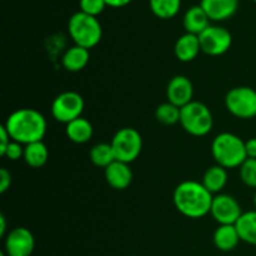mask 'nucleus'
I'll use <instances>...</instances> for the list:
<instances>
[{
  "label": "nucleus",
  "instance_id": "obj_1",
  "mask_svg": "<svg viewBox=\"0 0 256 256\" xmlns=\"http://www.w3.org/2000/svg\"><path fill=\"white\" fill-rule=\"evenodd\" d=\"M172 199L180 214L190 219H200L210 214L214 196L202 182L185 180L175 188Z\"/></svg>",
  "mask_w": 256,
  "mask_h": 256
},
{
  "label": "nucleus",
  "instance_id": "obj_2",
  "mask_svg": "<svg viewBox=\"0 0 256 256\" xmlns=\"http://www.w3.org/2000/svg\"><path fill=\"white\" fill-rule=\"evenodd\" d=\"M4 126L14 142L25 146L35 142H42L46 132V119L35 109H19L8 116Z\"/></svg>",
  "mask_w": 256,
  "mask_h": 256
},
{
  "label": "nucleus",
  "instance_id": "obj_3",
  "mask_svg": "<svg viewBox=\"0 0 256 256\" xmlns=\"http://www.w3.org/2000/svg\"><path fill=\"white\" fill-rule=\"evenodd\" d=\"M212 154L216 164L225 169L240 168L248 159L245 142L232 132H222L214 138Z\"/></svg>",
  "mask_w": 256,
  "mask_h": 256
},
{
  "label": "nucleus",
  "instance_id": "obj_4",
  "mask_svg": "<svg viewBox=\"0 0 256 256\" xmlns=\"http://www.w3.org/2000/svg\"><path fill=\"white\" fill-rule=\"evenodd\" d=\"M68 32L75 45L92 49L102 38V28L96 16H92L82 12H78L70 16Z\"/></svg>",
  "mask_w": 256,
  "mask_h": 256
},
{
  "label": "nucleus",
  "instance_id": "obj_5",
  "mask_svg": "<svg viewBox=\"0 0 256 256\" xmlns=\"http://www.w3.org/2000/svg\"><path fill=\"white\" fill-rule=\"evenodd\" d=\"M180 124L188 134L192 136H205L214 125V119L209 108L204 102L192 100L180 112Z\"/></svg>",
  "mask_w": 256,
  "mask_h": 256
},
{
  "label": "nucleus",
  "instance_id": "obj_6",
  "mask_svg": "<svg viewBox=\"0 0 256 256\" xmlns=\"http://www.w3.org/2000/svg\"><path fill=\"white\" fill-rule=\"evenodd\" d=\"M110 144L115 160L130 164L136 160L142 152V138L134 128H122L115 132Z\"/></svg>",
  "mask_w": 256,
  "mask_h": 256
},
{
  "label": "nucleus",
  "instance_id": "obj_7",
  "mask_svg": "<svg viewBox=\"0 0 256 256\" xmlns=\"http://www.w3.org/2000/svg\"><path fill=\"white\" fill-rule=\"evenodd\" d=\"M225 106L235 118L249 120L256 116V90L250 86H236L225 96Z\"/></svg>",
  "mask_w": 256,
  "mask_h": 256
},
{
  "label": "nucleus",
  "instance_id": "obj_8",
  "mask_svg": "<svg viewBox=\"0 0 256 256\" xmlns=\"http://www.w3.org/2000/svg\"><path fill=\"white\" fill-rule=\"evenodd\" d=\"M85 102L76 92H64L58 95L52 104V114L56 122L69 124L82 116Z\"/></svg>",
  "mask_w": 256,
  "mask_h": 256
},
{
  "label": "nucleus",
  "instance_id": "obj_9",
  "mask_svg": "<svg viewBox=\"0 0 256 256\" xmlns=\"http://www.w3.org/2000/svg\"><path fill=\"white\" fill-rule=\"evenodd\" d=\"M199 42L202 52L210 56H219L225 54L232 48V35L224 26L220 25H209L199 35Z\"/></svg>",
  "mask_w": 256,
  "mask_h": 256
},
{
  "label": "nucleus",
  "instance_id": "obj_10",
  "mask_svg": "<svg viewBox=\"0 0 256 256\" xmlns=\"http://www.w3.org/2000/svg\"><path fill=\"white\" fill-rule=\"evenodd\" d=\"M210 214L219 225H235L242 215V210L234 196L218 194L212 199Z\"/></svg>",
  "mask_w": 256,
  "mask_h": 256
},
{
  "label": "nucleus",
  "instance_id": "obj_11",
  "mask_svg": "<svg viewBox=\"0 0 256 256\" xmlns=\"http://www.w3.org/2000/svg\"><path fill=\"white\" fill-rule=\"evenodd\" d=\"M34 248V235L26 228H15L5 239V252L8 256H32Z\"/></svg>",
  "mask_w": 256,
  "mask_h": 256
},
{
  "label": "nucleus",
  "instance_id": "obj_12",
  "mask_svg": "<svg viewBox=\"0 0 256 256\" xmlns=\"http://www.w3.org/2000/svg\"><path fill=\"white\" fill-rule=\"evenodd\" d=\"M194 86L189 78L184 75H176L169 82L166 86V99L178 108H184L192 102Z\"/></svg>",
  "mask_w": 256,
  "mask_h": 256
},
{
  "label": "nucleus",
  "instance_id": "obj_13",
  "mask_svg": "<svg viewBox=\"0 0 256 256\" xmlns=\"http://www.w3.org/2000/svg\"><path fill=\"white\" fill-rule=\"evenodd\" d=\"M200 6L212 22L230 19L239 8V0H202Z\"/></svg>",
  "mask_w": 256,
  "mask_h": 256
},
{
  "label": "nucleus",
  "instance_id": "obj_14",
  "mask_svg": "<svg viewBox=\"0 0 256 256\" xmlns=\"http://www.w3.org/2000/svg\"><path fill=\"white\" fill-rule=\"evenodd\" d=\"M105 180L115 190H124L132 184V172L129 164L114 160L108 168H105Z\"/></svg>",
  "mask_w": 256,
  "mask_h": 256
},
{
  "label": "nucleus",
  "instance_id": "obj_15",
  "mask_svg": "<svg viewBox=\"0 0 256 256\" xmlns=\"http://www.w3.org/2000/svg\"><path fill=\"white\" fill-rule=\"evenodd\" d=\"M200 52H202V48H200V42L198 35L185 32L175 42V56H176L178 60L182 62H190L194 59H196Z\"/></svg>",
  "mask_w": 256,
  "mask_h": 256
},
{
  "label": "nucleus",
  "instance_id": "obj_16",
  "mask_svg": "<svg viewBox=\"0 0 256 256\" xmlns=\"http://www.w3.org/2000/svg\"><path fill=\"white\" fill-rule=\"evenodd\" d=\"M185 30L189 34H194L199 36L205 29L210 25V19L200 5H195L186 10L182 19Z\"/></svg>",
  "mask_w": 256,
  "mask_h": 256
},
{
  "label": "nucleus",
  "instance_id": "obj_17",
  "mask_svg": "<svg viewBox=\"0 0 256 256\" xmlns=\"http://www.w3.org/2000/svg\"><path fill=\"white\" fill-rule=\"evenodd\" d=\"M89 60V49H85V48L79 46V45H74V46L69 48V49L64 52L62 59V64L66 72H78L86 66Z\"/></svg>",
  "mask_w": 256,
  "mask_h": 256
},
{
  "label": "nucleus",
  "instance_id": "obj_18",
  "mask_svg": "<svg viewBox=\"0 0 256 256\" xmlns=\"http://www.w3.org/2000/svg\"><path fill=\"white\" fill-rule=\"evenodd\" d=\"M65 134L70 142H75V144H85L92 138L94 129H92V125L89 120L80 116L66 124Z\"/></svg>",
  "mask_w": 256,
  "mask_h": 256
},
{
  "label": "nucleus",
  "instance_id": "obj_19",
  "mask_svg": "<svg viewBox=\"0 0 256 256\" xmlns=\"http://www.w3.org/2000/svg\"><path fill=\"white\" fill-rule=\"evenodd\" d=\"M240 242L235 225H219L214 232V244L222 252H232Z\"/></svg>",
  "mask_w": 256,
  "mask_h": 256
},
{
  "label": "nucleus",
  "instance_id": "obj_20",
  "mask_svg": "<svg viewBox=\"0 0 256 256\" xmlns=\"http://www.w3.org/2000/svg\"><path fill=\"white\" fill-rule=\"evenodd\" d=\"M228 182V172L225 168L220 165H214L210 166L206 172H204L202 184L209 190L212 194H219L225 188Z\"/></svg>",
  "mask_w": 256,
  "mask_h": 256
},
{
  "label": "nucleus",
  "instance_id": "obj_21",
  "mask_svg": "<svg viewBox=\"0 0 256 256\" xmlns=\"http://www.w3.org/2000/svg\"><path fill=\"white\" fill-rule=\"evenodd\" d=\"M235 228L242 242L256 246V210L242 212Z\"/></svg>",
  "mask_w": 256,
  "mask_h": 256
},
{
  "label": "nucleus",
  "instance_id": "obj_22",
  "mask_svg": "<svg viewBox=\"0 0 256 256\" xmlns=\"http://www.w3.org/2000/svg\"><path fill=\"white\" fill-rule=\"evenodd\" d=\"M22 159L30 168H42L49 159V150L42 142H32L24 146Z\"/></svg>",
  "mask_w": 256,
  "mask_h": 256
},
{
  "label": "nucleus",
  "instance_id": "obj_23",
  "mask_svg": "<svg viewBox=\"0 0 256 256\" xmlns=\"http://www.w3.org/2000/svg\"><path fill=\"white\" fill-rule=\"evenodd\" d=\"M152 14L159 19H172L180 12L182 0H149Z\"/></svg>",
  "mask_w": 256,
  "mask_h": 256
},
{
  "label": "nucleus",
  "instance_id": "obj_24",
  "mask_svg": "<svg viewBox=\"0 0 256 256\" xmlns=\"http://www.w3.org/2000/svg\"><path fill=\"white\" fill-rule=\"evenodd\" d=\"M90 160L95 166L108 168L115 160L114 152H112V144L108 142H99L94 145L90 150Z\"/></svg>",
  "mask_w": 256,
  "mask_h": 256
},
{
  "label": "nucleus",
  "instance_id": "obj_25",
  "mask_svg": "<svg viewBox=\"0 0 256 256\" xmlns=\"http://www.w3.org/2000/svg\"><path fill=\"white\" fill-rule=\"evenodd\" d=\"M180 112L182 109L172 102L160 104L155 110V119L162 125H175L180 122Z\"/></svg>",
  "mask_w": 256,
  "mask_h": 256
},
{
  "label": "nucleus",
  "instance_id": "obj_26",
  "mask_svg": "<svg viewBox=\"0 0 256 256\" xmlns=\"http://www.w3.org/2000/svg\"><path fill=\"white\" fill-rule=\"evenodd\" d=\"M240 179L246 186L256 188V159L248 158L240 166Z\"/></svg>",
  "mask_w": 256,
  "mask_h": 256
},
{
  "label": "nucleus",
  "instance_id": "obj_27",
  "mask_svg": "<svg viewBox=\"0 0 256 256\" xmlns=\"http://www.w3.org/2000/svg\"><path fill=\"white\" fill-rule=\"evenodd\" d=\"M79 6L80 12L92 15V16H98V15L104 12L108 5L105 0H80Z\"/></svg>",
  "mask_w": 256,
  "mask_h": 256
},
{
  "label": "nucleus",
  "instance_id": "obj_28",
  "mask_svg": "<svg viewBox=\"0 0 256 256\" xmlns=\"http://www.w3.org/2000/svg\"><path fill=\"white\" fill-rule=\"evenodd\" d=\"M2 156L12 160V162H16V160H19L20 158L24 156V145L12 140L10 144L8 145L6 150L2 154Z\"/></svg>",
  "mask_w": 256,
  "mask_h": 256
},
{
  "label": "nucleus",
  "instance_id": "obj_29",
  "mask_svg": "<svg viewBox=\"0 0 256 256\" xmlns=\"http://www.w3.org/2000/svg\"><path fill=\"white\" fill-rule=\"evenodd\" d=\"M12 185V174L8 172V169L2 168L0 169V192L4 194Z\"/></svg>",
  "mask_w": 256,
  "mask_h": 256
},
{
  "label": "nucleus",
  "instance_id": "obj_30",
  "mask_svg": "<svg viewBox=\"0 0 256 256\" xmlns=\"http://www.w3.org/2000/svg\"><path fill=\"white\" fill-rule=\"evenodd\" d=\"M10 142H12V138H10L6 128H5L4 125H2V126H0V155L6 150Z\"/></svg>",
  "mask_w": 256,
  "mask_h": 256
},
{
  "label": "nucleus",
  "instance_id": "obj_31",
  "mask_svg": "<svg viewBox=\"0 0 256 256\" xmlns=\"http://www.w3.org/2000/svg\"><path fill=\"white\" fill-rule=\"evenodd\" d=\"M245 149H246L248 158L256 159V138H252L248 142H245Z\"/></svg>",
  "mask_w": 256,
  "mask_h": 256
},
{
  "label": "nucleus",
  "instance_id": "obj_32",
  "mask_svg": "<svg viewBox=\"0 0 256 256\" xmlns=\"http://www.w3.org/2000/svg\"><path fill=\"white\" fill-rule=\"evenodd\" d=\"M132 0H105L108 6H112V8H122V6H126L132 2Z\"/></svg>",
  "mask_w": 256,
  "mask_h": 256
},
{
  "label": "nucleus",
  "instance_id": "obj_33",
  "mask_svg": "<svg viewBox=\"0 0 256 256\" xmlns=\"http://www.w3.org/2000/svg\"><path fill=\"white\" fill-rule=\"evenodd\" d=\"M6 232V219L4 215H0V236H5Z\"/></svg>",
  "mask_w": 256,
  "mask_h": 256
},
{
  "label": "nucleus",
  "instance_id": "obj_34",
  "mask_svg": "<svg viewBox=\"0 0 256 256\" xmlns=\"http://www.w3.org/2000/svg\"><path fill=\"white\" fill-rule=\"evenodd\" d=\"M254 206H255V210H256V192H255V195H254Z\"/></svg>",
  "mask_w": 256,
  "mask_h": 256
},
{
  "label": "nucleus",
  "instance_id": "obj_35",
  "mask_svg": "<svg viewBox=\"0 0 256 256\" xmlns=\"http://www.w3.org/2000/svg\"><path fill=\"white\" fill-rule=\"evenodd\" d=\"M0 256H8V255H6V252H0Z\"/></svg>",
  "mask_w": 256,
  "mask_h": 256
},
{
  "label": "nucleus",
  "instance_id": "obj_36",
  "mask_svg": "<svg viewBox=\"0 0 256 256\" xmlns=\"http://www.w3.org/2000/svg\"><path fill=\"white\" fill-rule=\"evenodd\" d=\"M252 2H256V0H252Z\"/></svg>",
  "mask_w": 256,
  "mask_h": 256
}]
</instances>
